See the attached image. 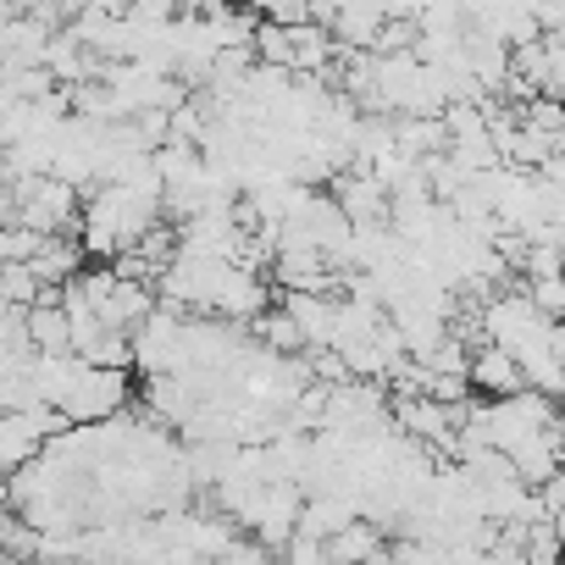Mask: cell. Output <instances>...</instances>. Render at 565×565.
<instances>
[{
	"label": "cell",
	"instance_id": "cell-1",
	"mask_svg": "<svg viewBox=\"0 0 565 565\" xmlns=\"http://www.w3.org/2000/svg\"><path fill=\"white\" fill-rule=\"evenodd\" d=\"M466 377H471L482 394H493V399H499V394H515V388H532L526 372H521V361H515L504 344H493V339L477 350V361L466 366Z\"/></svg>",
	"mask_w": 565,
	"mask_h": 565
}]
</instances>
